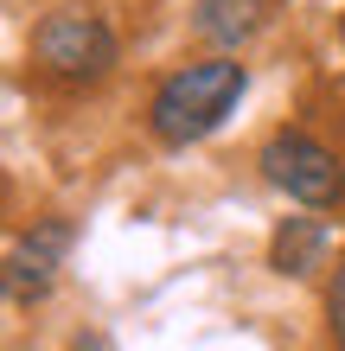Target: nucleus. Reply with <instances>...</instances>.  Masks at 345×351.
Here are the masks:
<instances>
[{
    "label": "nucleus",
    "mask_w": 345,
    "mask_h": 351,
    "mask_svg": "<svg viewBox=\"0 0 345 351\" xmlns=\"http://www.w3.org/2000/svg\"><path fill=\"white\" fill-rule=\"evenodd\" d=\"M71 243H77V230H71V217H38L26 237L7 250V300H45L51 287H58V268H64V256H71Z\"/></svg>",
    "instance_id": "obj_4"
},
{
    "label": "nucleus",
    "mask_w": 345,
    "mask_h": 351,
    "mask_svg": "<svg viewBox=\"0 0 345 351\" xmlns=\"http://www.w3.org/2000/svg\"><path fill=\"white\" fill-rule=\"evenodd\" d=\"M192 32L211 38L217 51H243L262 32V0H198L192 7Z\"/></svg>",
    "instance_id": "obj_5"
},
{
    "label": "nucleus",
    "mask_w": 345,
    "mask_h": 351,
    "mask_svg": "<svg viewBox=\"0 0 345 351\" xmlns=\"http://www.w3.org/2000/svg\"><path fill=\"white\" fill-rule=\"evenodd\" d=\"M262 179L275 185L288 204H307V211H333L345 204V167L326 141H313L307 128H275L256 154Z\"/></svg>",
    "instance_id": "obj_3"
},
{
    "label": "nucleus",
    "mask_w": 345,
    "mask_h": 351,
    "mask_svg": "<svg viewBox=\"0 0 345 351\" xmlns=\"http://www.w3.org/2000/svg\"><path fill=\"white\" fill-rule=\"evenodd\" d=\"M326 332H333V345L345 351V256H339L333 281H326Z\"/></svg>",
    "instance_id": "obj_7"
},
{
    "label": "nucleus",
    "mask_w": 345,
    "mask_h": 351,
    "mask_svg": "<svg viewBox=\"0 0 345 351\" xmlns=\"http://www.w3.org/2000/svg\"><path fill=\"white\" fill-rule=\"evenodd\" d=\"M326 250H333V237H326L320 217H288L269 237V268L275 275H313V268L326 262Z\"/></svg>",
    "instance_id": "obj_6"
},
{
    "label": "nucleus",
    "mask_w": 345,
    "mask_h": 351,
    "mask_svg": "<svg viewBox=\"0 0 345 351\" xmlns=\"http://www.w3.org/2000/svg\"><path fill=\"white\" fill-rule=\"evenodd\" d=\"M32 64L51 77V84H103V77L121 64V38L103 13H84V7H58L32 26L26 38Z\"/></svg>",
    "instance_id": "obj_2"
},
{
    "label": "nucleus",
    "mask_w": 345,
    "mask_h": 351,
    "mask_svg": "<svg viewBox=\"0 0 345 351\" xmlns=\"http://www.w3.org/2000/svg\"><path fill=\"white\" fill-rule=\"evenodd\" d=\"M250 90V71L237 64V51H217V58H192V64L167 71L147 96V128L160 147H192L224 128V115L243 102Z\"/></svg>",
    "instance_id": "obj_1"
},
{
    "label": "nucleus",
    "mask_w": 345,
    "mask_h": 351,
    "mask_svg": "<svg viewBox=\"0 0 345 351\" xmlns=\"http://www.w3.org/2000/svg\"><path fill=\"white\" fill-rule=\"evenodd\" d=\"M339 38H345V19H339Z\"/></svg>",
    "instance_id": "obj_8"
}]
</instances>
